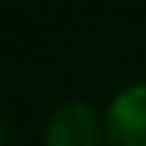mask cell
I'll use <instances>...</instances> for the list:
<instances>
[{
    "mask_svg": "<svg viewBox=\"0 0 146 146\" xmlns=\"http://www.w3.org/2000/svg\"><path fill=\"white\" fill-rule=\"evenodd\" d=\"M107 146H146V78L123 84L104 107Z\"/></svg>",
    "mask_w": 146,
    "mask_h": 146,
    "instance_id": "7a4b0ae2",
    "label": "cell"
},
{
    "mask_svg": "<svg viewBox=\"0 0 146 146\" xmlns=\"http://www.w3.org/2000/svg\"><path fill=\"white\" fill-rule=\"evenodd\" d=\"M0 146H7V123L0 120Z\"/></svg>",
    "mask_w": 146,
    "mask_h": 146,
    "instance_id": "3957f363",
    "label": "cell"
},
{
    "mask_svg": "<svg viewBox=\"0 0 146 146\" xmlns=\"http://www.w3.org/2000/svg\"><path fill=\"white\" fill-rule=\"evenodd\" d=\"M42 146H107L104 114L81 98L62 101L46 117Z\"/></svg>",
    "mask_w": 146,
    "mask_h": 146,
    "instance_id": "6da1fadb",
    "label": "cell"
}]
</instances>
